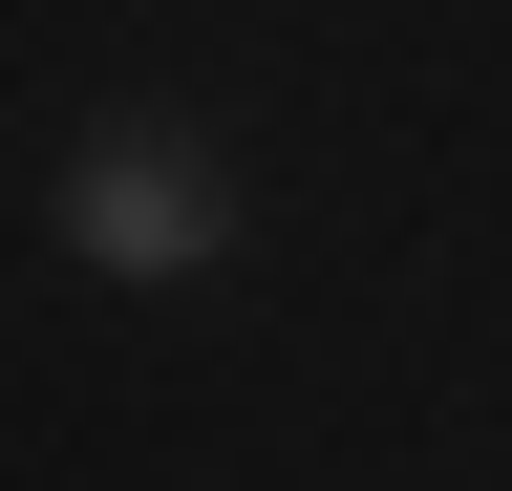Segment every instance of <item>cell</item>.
I'll return each mask as SVG.
<instances>
[{
    "mask_svg": "<svg viewBox=\"0 0 512 491\" xmlns=\"http://www.w3.org/2000/svg\"><path fill=\"white\" fill-rule=\"evenodd\" d=\"M43 235H64L107 299H171V278L235 257V171H214V129H86L64 193H43Z\"/></svg>",
    "mask_w": 512,
    "mask_h": 491,
    "instance_id": "6da1fadb",
    "label": "cell"
}]
</instances>
